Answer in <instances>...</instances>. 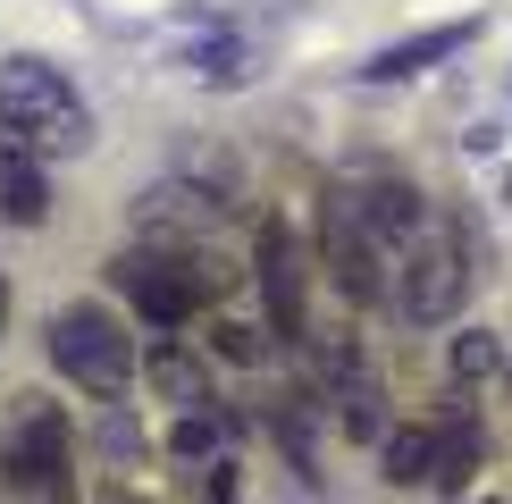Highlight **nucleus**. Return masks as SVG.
<instances>
[{"mask_svg": "<svg viewBox=\"0 0 512 504\" xmlns=\"http://www.w3.org/2000/svg\"><path fill=\"white\" fill-rule=\"evenodd\" d=\"M0 135H17L42 160H68L93 143V110L51 59H0Z\"/></svg>", "mask_w": 512, "mask_h": 504, "instance_id": "obj_1", "label": "nucleus"}, {"mask_svg": "<svg viewBox=\"0 0 512 504\" xmlns=\"http://www.w3.org/2000/svg\"><path fill=\"white\" fill-rule=\"evenodd\" d=\"M353 202H361V219H370V236L387 244L395 261H403V252H412L420 236H429V202H420V185H403V177H378V185H361Z\"/></svg>", "mask_w": 512, "mask_h": 504, "instance_id": "obj_8", "label": "nucleus"}, {"mask_svg": "<svg viewBox=\"0 0 512 504\" xmlns=\"http://www.w3.org/2000/svg\"><path fill=\"white\" fill-rule=\"evenodd\" d=\"M462 294H471V227L462 219H429V236L395 261V311L412 328H437L462 311Z\"/></svg>", "mask_w": 512, "mask_h": 504, "instance_id": "obj_3", "label": "nucleus"}, {"mask_svg": "<svg viewBox=\"0 0 512 504\" xmlns=\"http://www.w3.org/2000/svg\"><path fill=\"white\" fill-rule=\"evenodd\" d=\"M319 269H328V286L345 294V303H395V252L370 236V219H361L353 194H328L319 202Z\"/></svg>", "mask_w": 512, "mask_h": 504, "instance_id": "obj_4", "label": "nucleus"}, {"mask_svg": "<svg viewBox=\"0 0 512 504\" xmlns=\"http://www.w3.org/2000/svg\"><path fill=\"white\" fill-rule=\"evenodd\" d=\"M42 210H51L42 152H26L17 135H0V219H9V227H42Z\"/></svg>", "mask_w": 512, "mask_h": 504, "instance_id": "obj_11", "label": "nucleus"}, {"mask_svg": "<svg viewBox=\"0 0 512 504\" xmlns=\"http://www.w3.org/2000/svg\"><path fill=\"white\" fill-rule=\"evenodd\" d=\"M118 504H126V496H118Z\"/></svg>", "mask_w": 512, "mask_h": 504, "instance_id": "obj_21", "label": "nucleus"}, {"mask_svg": "<svg viewBox=\"0 0 512 504\" xmlns=\"http://www.w3.org/2000/svg\"><path fill=\"white\" fill-rule=\"evenodd\" d=\"M42 504H59V496H42Z\"/></svg>", "mask_w": 512, "mask_h": 504, "instance_id": "obj_20", "label": "nucleus"}, {"mask_svg": "<svg viewBox=\"0 0 512 504\" xmlns=\"http://www.w3.org/2000/svg\"><path fill=\"white\" fill-rule=\"evenodd\" d=\"M210 353H219V362H236V370H252V362H261V328L219 320V328H210Z\"/></svg>", "mask_w": 512, "mask_h": 504, "instance_id": "obj_17", "label": "nucleus"}, {"mask_svg": "<svg viewBox=\"0 0 512 504\" xmlns=\"http://www.w3.org/2000/svg\"><path fill=\"white\" fill-rule=\"evenodd\" d=\"M252 269H261V294H269V328L286 336V345H303V336H311V311H303V244H294L286 219H261Z\"/></svg>", "mask_w": 512, "mask_h": 504, "instance_id": "obj_6", "label": "nucleus"}, {"mask_svg": "<svg viewBox=\"0 0 512 504\" xmlns=\"http://www.w3.org/2000/svg\"><path fill=\"white\" fill-rule=\"evenodd\" d=\"M219 210H227V185H152L135 227H143V244H194L219 227Z\"/></svg>", "mask_w": 512, "mask_h": 504, "instance_id": "obj_7", "label": "nucleus"}, {"mask_svg": "<svg viewBox=\"0 0 512 504\" xmlns=\"http://www.w3.org/2000/svg\"><path fill=\"white\" fill-rule=\"evenodd\" d=\"M479 34V17H445V26H429V34H412V42H387V51L370 59V84H403V76H420V68H437V59H454L462 42Z\"/></svg>", "mask_w": 512, "mask_h": 504, "instance_id": "obj_10", "label": "nucleus"}, {"mask_svg": "<svg viewBox=\"0 0 512 504\" xmlns=\"http://www.w3.org/2000/svg\"><path fill=\"white\" fill-rule=\"evenodd\" d=\"M479 462H487V429H479L471 412H454V420L437 429V488H462Z\"/></svg>", "mask_w": 512, "mask_h": 504, "instance_id": "obj_13", "label": "nucleus"}, {"mask_svg": "<svg viewBox=\"0 0 512 504\" xmlns=\"http://www.w3.org/2000/svg\"><path fill=\"white\" fill-rule=\"evenodd\" d=\"M378 462H387V479L395 488H420V479H429L437 488V429H387V446H378Z\"/></svg>", "mask_w": 512, "mask_h": 504, "instance_id": "obj_12", "label": "nucleus"}, {"mask_svg": "<svg viewBox=\"0 0 512 504\" xmlns=\"http://www.w3.org/2000/svg\"><path fill=\"white\" fill-rule=\"evenodd\" d=\"M445 370H454V387H479V378H496L504 370V345L487 328H462L454 336V353H445Z\"/></svg>", "mask_w": 512, "mask_h": 504, "instance_id": "obj_15", "label": "nucleus"}, {"mask_svg": "<svg viewBox=\"0 0 512 504\" xmlns=\"http://www.w3.org/2000/svg\"><path fill=\"white\" fill-rule=\"evenodd\" d=\"M68 462H76V429L59 404H42V395H26V412H17V429L0 437V479L26 496H59L68 488Z\"/></svg>", "mask_w": 512, "mask_h": 504, "instance_id": "obj_5", "label": "nucleus"}, {"mask_svg": "<svg viewBox=\"0 0 512 504\" xmlns=\"http://www.w3.org/2000/svg\"><path fill=\"white\" fill-rule=\"evenodd\" d=\"M101 437H110V454H135V446H143V437H135V420H126V412H118V420H110Z\"/></svg>", "mask_w": 512, "mask_h": 504, "instance_id": "obj_18", "label": "nucleus"}, {"mask_svg": "<svg viewBox=\"0 0 512 504\" xmlns=\"http://www.w3.org/2000/svg\"><path fill=\"white\" fill-rule=\"evenodd\" d=\"M194 76H210V84H244L252 76V42L244 34H210V42H194Z\"/></svg>", "mask_w": 512, "mask_h": 504, "instance_id": "obj_14", "label": "nucleus"}, {"mask_svg": "<svg viewBox=\"0 0 512 504\" xmlns=\"http://www.w3.org/2000/svg\"><path fill=\"white\" fill-rule=\"evenodd\" d=\"M51 370L68 378V387L84 395H126V378L143 370V353H135V336H126L118 311H101V303H68V311H51Z\"/></svg>", "mask_w": 512, "mask_h": 504, "instance_id": "obj_2", "label": "nucleus"}, {"mask_svg": "<svg viewBox=\"0 0 512 504\" xmlns=\"http://www.w3.org/2000/svg\"><path fill=\"white\" fill-rule=\"evenodd\" d=\"M143 387H152L160 404H177V412H202L210 404V362L185 336H160V345L143 353Z\"/></svg>", "mask_w": 512, "mask_h": 504, "instance_id": "obj_9", "label": "nucleus"}, {"mask_svg": "<svg viewBox=\"0 0 512 504\" xmlns=\"http://www.w3.org/2000/svg\"><path fill=\"white\" fill-rule=\"evenodd\" d=\"M219 437H227V429H219V412H210V404H202V412H177L168 454H177V462H210V454H219Z\"/></svg>", "mask_w": 512, "mask_h": 504, "instance_id": "obj_16", "label": "nucleus"}, {"mask_svg": "<svg viewBox=\"0 0 512 504\" xmlns=\"http://www.w3.org/2000/svg\"><path fill=\"white\" fill-rule=\"evenodd\" d=\"M0 328H9V278H0Z\"/></svg>", "mask_w": 512, "mask_h": 504, "instance_id": "obj_19", "label": "nucleus"}]
</instances>
